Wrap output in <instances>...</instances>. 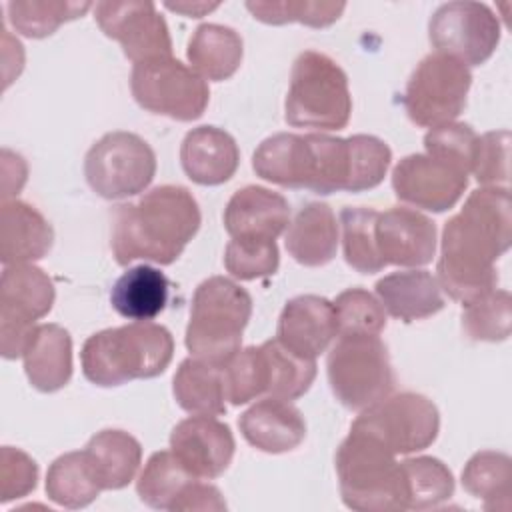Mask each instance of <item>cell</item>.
<instances>
[{
	"mask_svg": "<svg viewBox=\"0 0 512 512\" xmlns=\"http://www.w3.org/2000/svg\"><path fill=\"white\" fill-rule=\"evenodd\" d=\"M374 288L384 310L402 322L422 320L444 308L442 288L428 270L392 272L380 278Z\"/></svg>",
	"mask_w": 512,
	"mask_h": 512,
	"instance_id": "d4e9b609",
	"label": "cell"
},
{
	"mask_svg": "<svg viewBox=\"0 0 512 512\" xmlns=\"http://www.w3.org/2000/svg\"><path fill=\"white\" fill-rule=\"evenodd\" d=\"M164 6L168 10H174V12H180L184 16H190V18H200L212 10H216L220 6V2H202V0H182V2H164Z\"/></svg>",
	"mask_w": 512,
	"mask_h": 512,
	"instance_id": "681fc988",
	"label": "cell"
},
{
	"mask_svg": "<svg viewBox=\"0 0 512 512\" xmlns=\"http://www.w3.org/2000/svg\"><path fill=\"white\" fill-rule=\"evenodd\" d=\"M472 74L452 56L432 52L420 60L402 96L408 118L424 128L454 122L466 108Z\"/></svg>",
	"mask_w": 512,
	"mask_h": 512,
	"instance_id": "8fae6325",
	"label": "cell"
},
{
	"mask_svg": "<svg viewBox=\"0 0 512 512\" xmlns=\"http://www.w3.org/2000/svg\"><path fill=\"white\" fill-rule=\"evenodd\" d=\"M336 474L346 508L356 512L406 510V482L396 454L376 438L352 430L336 450Z\"/></svg>",
	"mask_w": 512,
	"mask_h": 512,
	"instance_id": "5b68a950",
	"label": "cell"
},
{
	"mask_svg": "<svg viewBox=\"0 0 512 512\" xmlns=\"http://www.w3.org/2000/svg\"><path fill=\"white\" fill-rule=\"evenodd\" d=\"M252 168L256 176L282 188L332 194L348 186L350 148L338 136L280 132L260 142Z\"/></svg>",
	"mask_w": 512,
	"mask_h": 512,
	"instance_id": "3957f363",
	"label": "cell"
},
{
	"mask_svg": "<svg viewBox=\"0 0 512 512\" xmlns=\"http://www.w3.org/2000/svg\"><path fill=\"white\" fill-rule=\"evenodd\" d=\"M376 246L384 264L426 266L436 254V226L418 210L394 206L378 212L374 226Z\"/></svg>",
	"mask_w": 512,
	"mask_h": 512,
	"instance_id": "ac0fdd59",
	"label": "cell"
},
{
	"mask_svg": "<svg viewBox=\"0 0 512 512\" xmlns=\"http://www.w3.org/2000/svg\"><path fill=\"white\" fill-rule=\"evenodd\" d=\"M376 218L378 212L364 206H346L340 212L344 260L360 274H374L386 266L376 246Z\"/></svg>",
	"mask_w": 512,
	"mask_h": 512,
	"instance_id": "8d00e7d4",
	"label": "cell"
},
{
	"mask_svg": "<svg viewBox=\"0 0 512 512\" xmlns=\"http://www.w3.org/2000/svg\"><path fill=\"white\" fill-rule=\"evenodd\" d=\"M288 224V200L264 186L236 190L224 208V228L232 238L276 240Z\"/></svg>",
	"mask_w": 512,
	"mask_h": 512,
	"instance_id": "ffe728a7",
	"label": "cell"
},
{
	"mask_svg": "<svg viewBox=\"0 0 512 512\" xmlns=\"http://www.w3.org/2000/svg\"><path fill=\"white\" fill-rule=\"evenodd\" d=\"M54 244L50 222L28 202L2 200L0 208V260L24 264L44 258Z\"/></svg>",
	"mask_w": 512,
	"mask_h": 512,
	"instance_id": "603a6c76",
	"label": "cell"
},
{
	"mask_svg": "<svg viewBox=\"0 0 512 512\" xmlns=\"http://www.w3.org/2000/svg\"><path fill=\"white\" fill-rule=\"evenodd\" d=\"M38 484V464L22 450L2 446L0 450V502L6 504L28 496Z\"/></svg>",
	"mask_w": 512,
	"mask_h": 512,
	"instance_id": "bcb514c9",
	"label": "cell"
},
{
	"mask_svg": "<svg viewBox=\"0 0 512 512\" xmlns=\"http://www.w3.org/2000/svg\"><path fill=\"white\" fill-rule=\"evenodd\" d=\"M338 334L336 310L330 300L302 294L288 300L280 312L276 338L292 354L316 360Z\"/></svg>",
	"mask_w": 512,
	"mask_h": 512,
	"instance_id": "d6986e66",
	"label": "cell"
},
{
	"mask_svg": "<svg viewBox=\"0 0 512 512\" xmlns=\"http://www.w3.org/2000/svg\"><path fill=\"white\" fill-rule=\"evenodd\" d=\"M352 430L384 444L392 454H412L428 448L440 430L436 404L416 392L386 396L360 412Z\"/></svg>",
	"mask_w": 512,
	"mask_h": 512,
	"instance_id": "4fadbf2b",
	"label": "cell"
},
{
	"mask_svg": "<svg viewBox=\"0 0 512 512\" xmlns=\"http://www.w3.org/2000/svg\"><path fill=\"white\" fill-rule=\"evenodd\" d=\"M428 38L436 52L464 66H480L500 44V22L482 2H446L430 16Z\"/></svg>",
	"mask_w": 512,
	"mask_h": 512,
	"instance_id": "5bb4252c",
	"label": "cell"
},
{
	"mask_svg": "<svg viewBox=\"0 0 512 512\" xmlns=\"http://www.w3.org/2000/svg\"><path fill=\"white\" fill-rule=\"evenodd\" d=\"M238 428L250 446L266 454L290 452L306 438L302 412L290 400L272 396L252 404L238 418Z\"/></svg>",
	"mask_w": 512,
	"mask_h": 512,
	"instance_id": "44dd1931",
	"label": "cell"
},
{
	"mask_svg": "<svg viewBox=\"0 0 512 512\" xmlns=\"http://www.w3.org/2000/svg\"><path fill=\"white\" fill-rule=\"evenodd\" d=\"M406 482V510H430L454 494L450 468L434 456H416L400 462Z\"/></svg>",
	"mask_w": 512,
	"mask_h": 512,
	"instance_id": "d590c367",
	"label": "cell"
},
{
	"mask_svg": "<svg viewBox=\"0 0 512 512\" xmlns=\"http://www.w3.org/2000/svg\"><path fill=\"white\" fill-rule=\"evenodd\" d=\"M226 400L232 406L246 404L266 394V362L260 346L238 350L224 362Z\"/></svg>",
	"mask_w": 512,
	"mask_h": 512,
	"instance_id": "60d3db41",
	"label": "cell"
},
{
	"mask_svg": "<svg viewBox=\"0 0 512 512\" xmlns=\"http://www.w3.org/2000/svg\"><path fill=\"white\" fill-rule=\"evenodd\" d=\"M24 372L40 392H56L72 378V338L60 324H38L22 352Z\"/></svg>",
	"mask_w": 512,
	"mask_h": 512,
	"instance_id": "cb8c5ba5",
	"label": "cell"
},
{
	"mask_svg": "<svg viewBox=\"0 0 512 512\" xmlns=\"http://www.w3.org/2000/svg\"><path fill=\"white\" fill-rule=\"evenodd\" d=\"M512 242V200L506 186L478 188L442 230L438 284L462 304L498 284L496 260Z\"/></svg>",
	"mask_w": 512,
	"mask_h": 512,
	"instance_id": "6da1fadb",
	"label": "cell"
},
{
	"mask_svg": "<svg viewBox=\"0 0 512 512\" xmlns=\"http://www.w3.org/2000/svg\"><path fill=\"white\" fill-rule=\"evenodd\" d=\"M172 392L178 406L190 414L220 416L226 412L224 364L190 356L180 362Z\"/></svg>",
	"mask_w": 512,
	"mask_h": 512,
	"instance_id": "4316f807",
	"label": "cell"
},
{
	"mask_svg": "<svg viewBox=\"0 0 512 512\" xmlns=\"http://www.w3.org/2000/svg\"><path fill=\"white\" fill-rule=\"evenodd\" d=\"M284 244L288 254L302 266L328 264L338 248V224L332 208L324 202H308L290 222Z\"/></svg>",
	"mask_w": 512,
	"mask_h": 512,
	"instance_id": "484cf974",
	"label": "cell"
},
{
	"mask_svg": "<svg viewBox=\"0 0 512 512\" xmlns=\"http://www.w3.org/2000/svg\"><path fill=\"white\" fill-rule=\"evenodd\" d=\"M252 316L250 294L226 276H210L192 296L186 326V348L192 356L224 364L242 344V332Z\"/></svg>",
	"mask_w": 512,
	"mask_h": 512,
	"instance_id": "8992f818",
	"label": "cell"
},
{
	"mask_svg": "<svg viewBox=\"0 0 512 512\" xmlns=\"http://www.w3.org/2000/svg\"><path fill=\"white\" fill-rule=\"evenodd\" d=\"M170 450L190 474L200 480H214L228 470L236 442L228 424L214 416L196 414L174 426Z\"/></svg>",
	"mask_w": 512,
	"mask_h": 512,
	"instance_id": "e0dca14e",
	"label": "cell"
},
{
	"mask_svg": "<svg viewBox=\"0 0 512 512\" xmlns=\"http://www.w3.org/2000/svg\"><path fill=\"white\" fill-rule=\"evenodd\" d=\"M104 490H120L128 486L142 462L140 442L116 428L94 434L84 448Z\"/></svg>",
	"mask_w": 512,
	"mask_h": 512,
	"instance_id": "f546056e",
	"label": "cell"
},
{
	"mask_svg": "<svg viewBox=\"0 0 512 512\" xmlns=\"http://www.w3.org/2000/svg\"><path fill=\"white\" fill-rule=\"evenodd\" d=\"M180 164L186 176L200 186L228 182L240 164L236 140L222 128H192L180 144Z\"/></svg>",
	"mask_w": 512,
	"mask_h": 512,
	"instance_id": "7402d4cb",
	"label": "cell"
},
{
	"mask_svg": "<svg viewBox=\"0 0 512 512\" xmlns=\"http://www.w3.org/2000/svg\"><path fill=\"white\" fill-rule=\"evenodd\" d=\"M468 174L428 154H410L392 170L398 200L428 212L450 210L464 194Z\"/></svg>",
	"mask_w": 512,
	"mask_h": 512,
	"instance_id": "2e32d148",
	"label": "cell"
},
{
	"mask_svg": "<svg viewBox=\"0 0 512 512\" xmlns=\"http://www.w3.org/2000/svg\"><path fill=\"white\" fill-rule=\"evenodd\" d=\"M186 56L204 80L222 82L236 74L242 64L244 44L240 34L222 24H200L188 40Z\"/></svg>",
	"mask_w": 512,
	"mask_h": 512,
	"instance_id": "83f0119b",
	"label": "cell"
},
{
	"mask_svg": "<svg viewBox=\"0 0 512 512\" xmlns=\"http://www.w3.org/2000/svg\"><path fill=\"white\" fill-rule=\"evenodd\" d=\"M168 278L154 266L128 268L110 290L112 308L128 320L150 322L168 302Z\"/></svg>",
	"mask_w": 512,
	"mask_h": 512,
	"instance_id": "f1b7e54d",
	"label": "cell"
},
{
	"mask_svg": "<svg viewBox=\"0 0 512 512\" xmlns=\"http://www.w3.org/2000/svg\"><path fill=\"white\" fill-rule=\"evenodd\" d=\"M326 372L336 400L354 412L366 410L394 388L388 348L378 336L342 334L328 354Z\"/></svg>",
	"mask_w": 512,
	"mask_h": 512,
	"instance_id": "ba28073f",
	"label": "cell"
},
{
	"mask_svg": "<svg viewBox=\"0 0 512 512\" xmlns=\"http://www.w3.org/2000/svg\"><path fill=\"white\" fill-rule=\"evenodd\" d=\"M464 490L482 500L486 510H510L512 460L504 452H476L462 470Z\"/></svg>",
	"mask_w": 512,
	"mask_h": 512,
	"instance_id": "1f68e13d",
	"label": "cell"
},
{
	"mask_svg": "<svg viewBox=\"0 0 512 512\" xmlns=\"http://www.w3.org/2000/svg\"><path fill=\"white\" fill-rule=\"evenodd\" d=\"M100 30L122 46L128 60L144 62L172 56V38L156 4L142 0H104L94 4Z\"/></svg>",
	"mask_w": 512,
	"mask_h": 512,
	"instance_id": "9a60e30c",
	"label": "cell"
},
{
	"mask_svg": "<svg viewBox=\"0 0 512 512\" xmlns=\"http://www.w3.org/2000/svg\"><path fill=\"white\" fill-rule=\"evenodd\" d=\"M26 182V162L20 154L2 150V200L18 194Z\"/></svg>",
	"mask_w": 512,
	"mask_h": 512,
	"instance_id": "c3c4849f",
	"label": "cell"
},
{
	"mask_svg": "<svg viewBox=\"0 0 512 512\" xmlns=\"http://www.w3.org/2000/svg\"><path fill=\"white\" fill-rule=\"evenodd\" d=\"M350 148V176L346 192H364L376 188L392 162V150L388 144L370 134L348 136Z\"/></svg>",
	"mask_w": 512,
	"mask_h": 512,
	"instance_id": "ab89813d",
	"label": "cell"
},
{
	"mask_svg": "<svg viewBox=\"0 0 512 512\" xmlns=\"http://www.w3.org/2000/svg\"><path fill=\"white\" fill-rule=\"evenodd\" d=\"M156 174V154L134 132H108L92 144L84 158L88 186L106 200H122L144 192Z\"/></svg>",
	"mask_w": 512,
	"mask_h": 512,
	"instance_id": "30bf717a",
	"label": "cell"
},
{
	"mask_svg": "<svg viewBox=\"0 0 512 512\" xmlns=\"http://www.w3.org/2000/svg\"><path fill=\"white\" fill-rule=\"evenodd\" d=\"M196 480L172 450L154 452L138 476L136 492L140 500L154 510H174L182 490Z\"/></svg>",
	"mask_w": 512,
	"mask_h": 512,
	"instance_id": "d6a6232c",
	"label": "cell"
},
{
	"mask_svg": "<svg viewBox=\"0 0 512 512\" xmlns=\"http://www.w3.org/2000/svg\"><path fill=\"white\" fill-rule=\"evenodd\" d=\"M130 90L140 108L178 122L198 120L210 100L208 82L172 56L136 62Z\"/></svg>",
	"mask_w": 512,
	"mask_h": 512,
	"instance_id": "9c48e42d",
	"label": "cell"
},
{
	"mask_svg": "<svg viewBox=\"0 0 512 512\" xmlns=\"http://www.w3.org/2000/svg\"><path fill=\"white\" fill-rule=\"evenodd\" d=\"M462 328L470 340L502 342L512 328V300L506 290H490L468 304L462 312Z\"/></svg>",
	"mask_w": 512,
	"mask_h": 512,
	"instance_id": "f35d334b",
	"label": "cell"
},
{
	"mask_svg": "<svg viewBox=\"0 0 512 512\" xmlns=\"http://www.w3.org/2000/svg\"><path fill=\"white\" fill-rule=\"evenodd\" d=\"M340 334L378 336L386 328V310L380 300L364 288H348L332 302Z\"/></svg>",
	"mask_w": 512,
	"mask_h": 512,
	"instance_id": "b9f144b4",
	"label": "cell"
},
{
	"mask_svg": "<svg viewBox=\"0 0 512 512\" xmlns=\"http://www.w3.org/2000/svg\"><path fill=\"white\" fill-rule=\"evenodd\" d=\"M246 8L264 24L300 22L310 28H326L342 16L346 4L324 0H248Z\"/></svg>",
	"mask_w": 512,
	"mask_h": 512,
	"instance_id": "74e56055",
	"label": "cell"
},
{
	"mask_svg": "<svg viewBox=\"0 0 512 512\" xmlns=\"http://www.w3.org/2000/svg\"><path fill=\"white\" fill-rule=\"evenodd\" d=\"M92 2L78 0H12L6 4L8 20L26 38H46L64 22L82 18Z\"/></svg>",
	"mask_w": 512,
	"mask_h": 512,
	"instance_id": "e575fe53",
	"label": "cell"
},
{
	"mask_svg": "<svg viewBox=\"0 0 512 512\" xmlns=\"http://www.w3.org/2000/svg\"><path fill=\"white\" fill-rule=\"evenodd\" d=\"M56 290L50 276L30 264H8L0 276V352L6 360L22 356L36 320L54 304Z\"/></svg>",
	"mask_w": 512,
	"mask_h": 512,
	"instance_id": "7c38bea8",
	"label": "cell"
},
{
	"mask_svg": "<svg viewBox=\"0 0 512 512\" xmlns=\"http://www.w3.org/2000/svg\"><path fill=\"white\" fill-rule=\"evenodd\" d=\"M478 134L470 124L448 122L434 126L424 136L426 154L470 174Z\"/></svg>",
	"mask_w": 512,
	"mask_h": 512,
	"instance_id": "ee69618b",
	"label": "cell"
},
{
	"mask_svg": "<svg viewBox=\"0 0 512 512\" xmlns=\"http://www.w3.org/2000/svg\"><path fill=\"white\" fill-rule=\"evenodd\" d=\"M102 484L86 456V452H66L58 456L46 472V494L48 498L64 508L78 510L92 504Z\"/></svg>",
	"mask_w": 512,
	"mask_h": 512,
	"instance_id": "4dcf8cb0",
	"label": "cell"
},
{
	"mask_svg": "<svg viewBox=\"0 0 512 512\" xmlns=\"http://www.w3.org/2000/svg\"><path fill=\"white\" fill-rule=\"evenodd\" d=\"M352 96L346 72L326 54L304 50L298 54L290 74L284 102V118L294 128L320 132L348 126Z\"/></svg>",
	"mask_w": 512,
	"mask_h": 512,
	"instance_id": "52a82bcc",
	"label": "cell"
},
{
	"mask_svg": "<svg viewBox=\"0 0 512 512\" xmlns=\"http://www.w3.org/2000/svg\"><path fill=\"white\" fill-rule=\"evenodd\" d=\"M266 362V394L282 400L304 396L316 378V360L292 354L278 338L260 344Z\"/></svg>",
	"mask_w": 512,
	"mask_h": 512,
	"instance_id": "836d02e7",
	"label": "cell"
},
{
	"mask_svg": "<svg viewBox=\"0 0 512 512\" xmlns=\"http://www.w3.org/2000/svg\"><path fill=\"white\" fill-rule=\"evenodd\" d=\"M470 172L474 178L488 186H506L510 178V132L508 130H494L478 136L472 168Z\"/></svg>",
	"mask_w": 512,
	"mask_h": 512,
	"instance_id": "f6af8a7d",
	"label": "cell"
},
{
	"mask_svg": "<svg viewBox=\"0 0 512 512\" xmlns=\"http://www.w3.org/2000/svg\"><path fill=\"white\" fill-rule=\"evenodd\" d=\"M280 252L276 240L232 238L224 250V266L238 280H258L276 274Z\"/></svg>",
	"mask_w": 512,
	"mask_h": 512,
	"instance_id": "7bdbcfd3",
	"label": "cell"
},
{
	"mask_svg": "<svg viewBox=\"0 0 512 512\" xmlns=\"http://www.w3.org/2000/svg\"><path fill=\"white\" fill-rule=\"evenodd\" d=\"M226 508L228 506L222 492L216 486L196 478L182 490L172 512H222Z\"/></svg>",
	"mask_w": 512,
	"mask_h": 512,
	"instance_id": "7dc6e473",
	"label": "cell"
},
{
	"mask_svg": "<svg viewBox=\"0 0 512 512\" xmlns=\"http://www.w3.org/2000/svg\"><path fill=\"white\" fill-rule=\"evenodd\" d=\"M202 222L200 206L184 186H156L112 216L110 246L116 262L150 260L168 266L184 252Z\"/></svg>",
	"mask_w": 512,
	"mask_h": 512,
	"instance_id": "7a4b0ae2",
	"label": "cell"
},
{
	"mask_svg": "<svg viewBox=\"0 0 512 512\" xmlns=\"http://www.w3.org/2000/svg\"><path fill=\"white\" fill-rule=\"evenodd\" d=\"M174 356V338L154 322H132L92 334L80 352L82 372L96 386H122L162 374Z\"/></svg>",
	"mask_w": 512,
	"mask_h": 512,
	"instance_id": "277c9868",
	"label": "cell"
}]
</instances>
